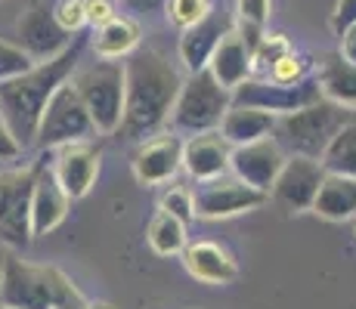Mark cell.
Here are the masks:
<instances>
[{"label": "cell", "mask_w": 356, "mask_h": 309, "mask_svg": "<svg viewBox=\"0 0 356 309\" xmlns=\"http://www.w3.org/2000/svg\"><path fill=\"white\" fill-rule=\"evenodd\" d=\"M323 99V84L313 74L304 84H273L266 78H248L245 84H238L232 90V106H248V108H260V112H270L276 118L291 112H300V108L313 106V102Z\"/></svg>", "instance_id": "30bf717a"}, {"label": "cell", "mask_w": 356, "mask_h": 309, "mask_svg": "<svg viewBox=\"0 0 356 309\" xmlns=\"http://www.w3.org/2000/svg\"><path fill=\"white\" fill-rule=\"evenodd\" d=\"M40 158L31 167L0 170V242L13 251H25L34 242L31 232V195L40 174Z\"/></svg>", "instance_id": "52a82bcc"}, {"label": "cell", "mask_w": 356, "mask_h": 309, "mask_svg": "<svg viewBox=\"0 0 356 309\" xmlns=\"http://www.w3.org/2000/svg\"><path fill=\"white\" fill-rule=\"evenodd\" d=\"M313 62L304 56V53H298V50H291V53H285L279 62H273V68L264 74L266 81H273V84H285V87H291V84H304V81H310L313 78Z\"/></svg>", "instance_id": "4316f807"}, {"label": "cell", "mask_w": 356, "mask_h": 309, "mask_svg": "<svg viewBox=\"0 0 356 309\" xmlns=\"http://www.w3.org/2000/svg\"><path fill=\"white\" fill-rule=\"evenodd\" d=\"M0 285H3V276H0Z\"/></svg>", "instance_id": "60d3db41"}, {"label": "cell", "mask_w": 356, "mask_h": 309, "mask_svg": "<svg viewBox=\"0 0 356 309\" xmlns=\"http://www.w3.org/2000/svg\"><path fill=\"white\" fill-rule=\"evenodd\" d=\"M353 232H356V223H353Z\"/></svg>", "instance_id": "b9f144b4"}, {"label": "cell", "mask_w": 356, "mask_h": 309, "mask_svg": "<svg viewBox=\"0 0 356 309\" xmlns=\"http://www.w3.org/2000/svg\"><path fill=\"white\" fill-rule=\"evenodd\" d=\"M72 87L84 99L87 112L102 136L118 133L121 121H124L127 106V74L124 62L99 59L87 68H78L72 78Z\"/></svg>", "instance_id": "5b68a950"}, {"label": "cell", "mask_w": 356, "mask_h": 309, "mask_svg": "<svg viewBox=\"0 0 356 309\" xmlns=\"http://www.w3.org/2000/svg\"><path fill=\"white\" fill-rule=\"evenodd\" d=\"M183 170L195 183L223 180V174L232 170V146L223 140L220 130H211L202 136H189L183 146Z\"/></svg>", "instance_id": "e0dca14e"}, {"label": "cell", "mask_w": 356, "mask_h": 309, "mask_svg": "<svg viewBox=\"0 0 356 309\" xmlns=\"http://www.w3.org/2000/svg\"><path fill=\"white\" fill-rule=\"evenodd\" d=\"M127 74V106L124 121H121L118 133L130 142H146L155 133L170 124L177 96L183 90V74L164 53L152 50H136L124 62Z\"/></svg>", "instance_id": "6da1fadb"}, {"label": "cell", "mask_w": 356, "mask_h": 309, "mask_svg": "<svg viewBox=\"0 0 356 309\" xmlns=\"http://www.w3.org/2000/svg\"><path fill=\"white\" fill-rule=\"evenodd\" d=\"M316 78H319V84H323L325 99L356 112V65L353 62H347L341 53H323V56H319Z\"/></svg>", "instance_id": "7402d4cb"}, {"label": "cell", "mask_w": 356, "mask_h": 309, "mask_svg": "<svg viewBox=\"0 0 356 309\" xmlns=\"http://www.w3.org/2000/svg\"><path fill=\"white\" fill-rule=\"evenodd\" d=\"M25 152V146L16 140V133H13V127L6 124L3 112H0V161H19Z\"/></svg>", "instance_id": "836d02e7"}, {"label": "cell", "mask_w": 356, "mask_h": 309, "mask_svg": "<svg viewBox=\"0 0 356 309\" xmlns=\"http://www.w3.org/2000/svg\"><path fill=\"white\" fill-rule=\"evenodd\" d=\"M323 167L328 174H344L356 180V121H350L334 136V142L323 155Z\"/></svg>", "instance_id": "484cf974"}, {"label": "cell", "mask_w": 356, "mask_h": 309, "mask_svg": "<svg viewBox=\"0 0 356 309\" xmlns=\"http://www.w3.org/2000/svg\"><path fill=\"white\" fill-rule=\"evenodd\" d=\"M34 65H38V62H34L22 47L6 40V37H0V84H3V81H13V78H22V74L31 72Z\"/></svg>", "instance_id": "f1b7e54d"}, {"label": "cell", "mask_w": 356, "mask_h": 309, "mask_svg": "<svg viewBox=\"0 0 356 309\" xmlns=\"http://www.w3.org/2000/svg\"><path fill=\"white\" fill-rule=\"evenodd\" d=\"M118 16V3L115 0H87V25L102 28Z\"/></svg>", "instance_id": "d6a6232c"}, {"label": "cell", "mask_w": 356, "mask_h": 309, "mask_svg": "<svg viewBox=\"0 0 356 309\" xmlns=\"http://www.w3.org/2000/svg\"><path fill=\"white\" fill-rule=\"evenodd\" d=\"M313 210H316L323 219L356 217V180L353 176H344V174H325Z\"/></svg>", "instance_id": "cb8c5ba5"}, {"label": "cell", "mask_w": 356, "mask_h": 309, "mask_svg": "<svg viewBox=\"0 0 356 309\" xmlns=\"http://www.w3.org/2000/svg\"><path fill=\"white\" fill-rule=\"evenodd\" d=\"M84 309H118V306H115V303H106V300H93V303L87 300V306H84Z\"/></svg>", "instance_id": "74e56055"}, {"label": "cell", "mask_w": 356, "mask_h": 309, "mask_svg": "<svg viewBox=\"0 0 356 309\" xmlns=\"http://www.w3.org/2000/svg\"><path fill=\"white\" fill-rule=\"evenodd\" d=\"M0 300L13 309H59L84 306V294L56 266H34L19 257H10L0 269Z\"/></svg>", "instance_id": "3957f363"}, {"label": "cell", "mask_w": 356, "mask_h": 309, "mask_svg": "<svg viewBox=\"0 0 356 309\" xmlns=\"http://www.w3.org/2000/svg\"><path fill=\"white\" fill-rule=\"evenodd\" d=\"M350 28H356V0H338V6L332 12V31L341 37Z\"/></svg>", "instance_id": "e575fe53"}, {"label": "cell", "mask_w": 356, "mask_h": 309, "mask_svg": "<svg viewBox=\"0 0 356 309\" xmlns=\"http://www.w3.org/2000/svg\"><path fill=\"white\" fill-rule=\"evenodd\" d=\"M195 217L202 219H227L248 214L270 201L266 192H257L251 185L238 180H214V183H198L195 185Z\"/></svg>", "instance_id": "8fae6325"}, {"label": "cell", "mask_w": 356, "mask_h": 309, "mask_svg": "<svg viewBox=\"0 0 356 309\" xmlns=\"http://www.w3.org/2000/svg\"><path fill=\"white\" fill-rule=\"evenodd\" d=\"M276 115L260 112V108H248V106H232L227 112V118L220 124L223 140L229 142L232 149L238 146H251V142L270 140L273 130H276Z\"/></svg>", "instance_id": "44dd1931"}, {"label": "cell", "mask_w": 356, "mask_h": 309, "mask_svg": "<svg viewBox=\"0 0 356 309\" xmlns=\"http://www.w3.org/2000/svg\"><path fill=\"white\" fill-rule=\"evenodd\" d=\"M180 257L189 276L204 285H229L238 278V263L217 242H189Z\"/></svg>", "instance_id": "d6986e66"}, {"label": "cell", "mask_w": 356, "mask_h": 309, "mask_svg": "<svg viewBox=\"0 0 356 309\" xmlns=\"http://www.w3.org/2000/svg\"><path fill=\"white\" fill-rule=\"evenodd\" d=\"M159 208L168 210V214H174L177 219H183V223L189 226L195 217V195L186 189V185H170V189L161 192Z\"/></svg>", "instance_id": "f546056e"}, {"label": "cell", "mask_w": 356, "mask_h": 309, "mask_svg": "<svg viewBox=\"0 0 356 309\" xmlns=\"http://www.w3.org/2000/svg\"><path fill=\"white\" fill-rule=\"evenodd\" d=\"M99 149L90 146V142H74V146H63L53 152L50 167L72 201L84 198L93 189V183L99 176Z\"/></svg>", "instance_id": "9a60e30c"}, {"label": "cell", "mask_w": 356, "mask_h": 309, "mask_svg": "<svg viewBox=\"0 0 356 309\" xmlns=\"http://www.w3.org/2000/svg\"><path fill=\"white\" fill-rule=\"evenodd\" d=\"M350 121H356L353 108L338 106V102L323 96L319 102L300 108V112L282 115V118L276 121L273 140L282 146V152L289 158H313V161H323V155L334 142V136Z\"/></svg>", "instance_id": "277c9868"}, {"label": "cell", "mask_w": 356, "mask_h": 309, "mask_svg": "<svg viewBox=\"0 0 356 309\" xmlns=\"http://www.w3.org/2000/svg\"><path fill=\"white\" fill-rule=\"evenodd\" d=\"M0 309H13V306H6V303H3V300H0Z\"/></svg>", "instance_id": "ab89813d"}, {"label": "cell", "mask_w": 356, "mask_h": 309, "mask_svg": "<svg viewBox=\"0 0 356 309\" xmlns=\"http://www.w3.org/2000/svg\"><path fill=\"white\" fill-rule=\"evenodd\" d=\"M325 174L328 170L323 167V161H313V158H289L276 185H273V192H270L273 201H276L279 208L291 210V214H298V210H313Z\"/></svg>", "instance_id": "7c38bea8"}, {"label": "cell", "mask_w": 356, "mask_h": 309, "mask_svg": "<svg viewBox=\"0 0 356 309\" xmlns=\"http://www.w3.org/2000/svg\"><path fill=\"white\" fill-rule=\"evenodd\" d=\"M97 133L99 130L93 124L90 112H87L84 99H81L78 90L72 87V81H68V84L59 87L56 96L50 99V106H47L34 146L44 149V152H56V149L74 146V142H90Z\"/></svg>", "instance_id": "ba28073f"}, {"label": "cell", "mask_w": 356, "mask_h": 309, "mask_svg": "<svg viewBox=\"0 0 356 309\" xmlns=\"http://www.w3.org/2000/svg\"><path fill=\"white\" fill-rule=\"evenodd\" d=\"M229 108H232V90H227L208 68L186 74L183 90L177 96L174 115H170V133L202 136L211 133V130H220Z\"/></svg>", "instance_id": "8992f818"}, {"label": "cell", "mask_w": 356, "mask_h": 309, "mask_svg": "<svg viewBox=\"0 0 356 309\" xmlns=\"http://www.w3.org/2000/svg\"><path fill=\"white\" fill-rule=\"evenodd\" d=\"M341 56H344L347 62H353V65H356V28H350V31H344V34H341Z\"/></svg>", "instance_id": "8d00e7d4"}, {"label": "cell", "mask_w": 356, "mask_h": 309, "mask_svg": "<svg viewBox=\"0 0 356 309\" xmlns=\"http://www.w3.org/2000/svg\"><path fill=\"white\" fill-rule=\"evenodd\" d=\"M53 6L56 3L50 0H25V10L13 28V44L22 47L34 62H50L72 47V34L59 25Z\"/></svg>", "instance_id": "9c48e42d"}, {"label": "cell", "mask_w": 356, "mask_h": 309, "mask_svg": "<svg viewBox=\"0 0 356 309\" xmlns=\"http://www.w3.org/2000/svg\"><path fill=\"white\" fill-rule=\"evenodd\" d=\"M143 28L134 16H115L108 25L93 31V53L99 59H127L140 50Z\"/></svg>", "instance_id": "603a6c76"}, {"label": "cell", "mask_w": 356, "mask_h": 309, "mask_svg": "<svg viewBox=\"0 0 356 309\" xmlns=\"http://www.w3.org/2000/svg\"><path fill=\"white\" fill-rule=\"evenodd\" d=\"M170 0H121L127 16L143 19V16H159V12H168Z\"/></svg>", "instance_id": "d590c367"}, {"label": "cell", "mask_w": 356, "mask_h": 309, "mask_svg": "<svg viewBox=\"0 0 356 309\" xmlns=\"http://www.w3.org/2000/svg\"><path fill=\"white\" fill-rule=\"evenodd\" d=\"M183 146L186 142L177 133H164L146 140L134 155V176L143 185L170 183L183 170Z\"/></svg>", "instance_id": "5bb4252c"}, {"label": "cell", "mask_w": 356, "mask_h": 309, "mask_svg": "<svg viewBox=\"0 0 356 309\" xmlns=\"http://www.w3.org/2000/svg\"><path fill=\"white\" fill-rule=\"evenodd\" d=\"M270 3L273 0H236V22L264 28L270 19Z\"/></svg>", "instance_id": "1f68e13d"}, {"label": "cell", "mask_w": 356, "mask_h": 309, "mask_svg": "<svg viewBox=\"0 0 356 309\" xmlns=\"http://www.w3.org/2000/svg\"><path fill=\"white\" fill-rule=\"evenodd\" d=\"M81 62V40H74L63 56L50 62H38L31 72H25L22 78H13L0 84V112H3L6 124L13 127L16 140L25 149L38 142V127L44 118L50 99L63 84L74 78Z\"/></svg>", "instance_id": "7a4b0ae2"}, {"label": "cell", "mask_w": 356, "mask_h": 309, "mask_svg": "<svg viewBox=\"0 0 356 309\" xmlns=\"http://www.w3.org/2000/svg\"><path fill=\"white\" fill-rule=\"evenodd\" d=\"M211 12H214V0H170L168 3L170 25H177L180 31H189L202 19H208Z\"/></svg>", "instance_id": "83f0119b"}, {"label": "cell", "mask_w": 356, "mask_h": 309, "mask_svg": "<svg viewBox=\"0 0 356 309\" xmlns=\"http://www.w3.org/2000/svg\"><path fill=\"white\" fill-rule=\"evenodd\" d=\"M68 208H72V198L65 195V189L59 185L56 174H53V167L44 158L38 183H34V195H31V232H34V238L53 232L56 226H63V219L68 217Z\"/></svg>", "instance_id": "ac0fdd59"}, {"label": "cell", "mask_w": 356, "mask_h": 309, "mask_svg": "<svg viewBox=\"0 0 356 309\" xmlns=\"http://www.w3.org/2000/svg\"><path fill=\"white\" fill-rule=\"evenodd\" d=\"M285 161H289V155H285L282 146L270 136V140L232 149V176H236L238 183L270 195L273 185L279 180V174H282Z\"/></svg>", "instance_id": "4fadbf2b"}, {"label": "cell", "mask_w": 356, "mask_h": 309, "mask_svg": "<svg viewBox=\"0 0 356 309\" xmlns=\"http://www.w3.org/2000/svg\"><path fill=\"white\" fill-rule=\"evenodd\" d=\"M146 242L159 257H177V253H183L186 244H189L186 223L159 208L152 214V219H149V226H146Z\"/></svg>", "instance_id": "d4e9b609"}, {"label": "cell", "mask_w": 356, "mask_h": 309, "mask_svg": "<svg viewBox=\"0 0 356 309\" xmlns=\"http://www.w3.org/2000/svg\"><path fill=\"white\" fill-rule=\"evenodd\" d=\"M229 31H236V19L223 10H214L208 19H202L189 31H180V62L189 74L204 72L211 65V56L220 47V40Z\"/></svg>", "instance_id": "2e32d148"}, {"label": "cell", "mask_w": 356, "mask_h": 309, "mask_svg": "<svg viewBox=\"0 0 356 309\" xmlns=\"http://www.w3.org/2000/svg\"><path fill=\"white\" fill-rule=\"evenodd\" d=\"M87 306V303H84ZM84 306H59V309H84Z\"/></svg>", "instance_id": "f35d334b"}, {"label": "cell", "mask_w": 356, "mask_h": 309, "mask_svg": "<svg viewBox=\"0 0 356 309\" xmlns=\"http://www.w3.org/2000/svg\"><path fill=\"white\" fill-rule=\"evenodd\" d=\"M208 72L220 81L227 90H236L238 84H245L248 78H254V53L245 44V37L236 31H229L227 37L220 40V47L211 56Z\"/></svg>", "instance_id": "ffe728a7"}, {"label": "cell", "mask_w": 356, "mask_h": 309, "mask_svg": "<svg viewBox=\"0 0 356 309\" xmlns=\"http://www.w3.org/2000/svg\"><path fill=\"white\" fill-rule=\"evenodd\" d=\"M53 10H56L59 25H63L68 34L81 31L87 25V0H56Z\"/></svg>", "instance_id": "4dcf8cb0"}]
</instances>
